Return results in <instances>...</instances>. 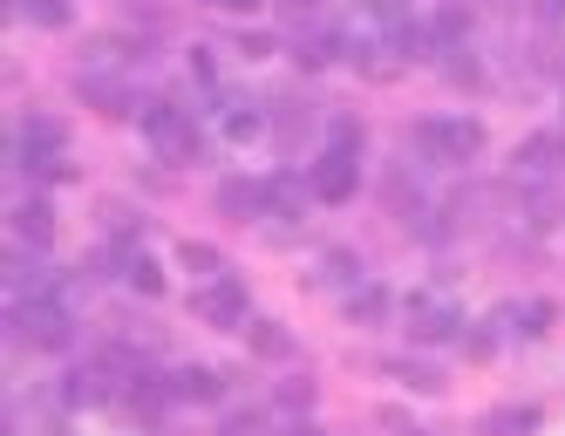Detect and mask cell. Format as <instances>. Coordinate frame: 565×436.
<instances>
[{
    "label": "cell",
    "mask_w": 565,
    "mask_h": 436,
    "mask_svg": "<svg viewBox=\"0 0 565 436\" xmlns=\"http://www.w3.org/2000/svg\"><path fill=\"white\" fill-rule=\"evenodd\" d=\"M21 143H34V150H62L68 130L55 124V116H28V124H21Z\"/></svg>",
    "instance_id": "14"
},
{
    "label": "cell",
    "mask_w": 565,
    "mask_h": 436,
    "mask_svg": "<svg viewBox=\"0 0 565 436\" xmlns=\"http://www.w3.org/2000/svg\"><path fill=\"white\" fill-rule=\"evenodd\" d=\"M273 8H279V14H287V21H313V14H320V8H313V0H273Z\"/></svg>",
    "instance_id": "19"
},
{
    "label": "cell",
    "mask_w": 565,
    "mask_h": 436,
    "mask_svg": "<svg viewBox=\"0 0 565 436\" xmlns=\"http://www.w3.org/2000/svg\"><path fill=\"white\" fill-rule=\"evenodd\" d=\"M558 150H565L558 137H532V143L518 150V178H539V171H552V164H558Z\"/></svg>",
    "instance_id": "13"
},
{
    "label": "cell",
    "mask_w": 565,
    "mask_h": 436,
    "mask_svg": "<svg viewBox=\"0 0 565 436\" xmlns=\"http://www.w3.org/2000/svg\"><path fill=\"white\" fill-rule=\"evenodd\" d=\"M143 137L164 150V157H178V164H191V157H198V130H191V116L178 103H143Z\"/></svg>",
    "instance_id": "4"
},
{
    "label": "cell",
    "mask_w": 565,
    "mask_h": 436,
    "mask_svg": "<svg viewBox=\"0 0 565 436\" xmlns=\"http://www.w3.org/2000/svg\"><path fill=\"white\" fill-rule=\"evenodd\" d=\"M409 143L429 157V164H477L483 124H470V116H423V124L409 130Z\"/></svg>",
    "instance_id": "1"
},
{
    "label": "cell",
    "mask_w": 565,
    "mask_h": 436,
    "mask_svg": "<svg viewBox=\"0 0 565 436\" xmlns=\"http://www.w3.org/2000/svg\"><path fill=\"white\" fill-rule=\"evenodd\" d=\"M14 164H21V178H42V184H49V178H55V184L68 178L62 150H34V143H14Z\"/></svg>",
    "instance_id": "11"
},
{
    "label": "cell",
    "mask_w": 565,
    "mask_h": 436,
    "mask_svg": "<svg viewBox=\"0 0 565 436\" xmlns=\"http://www.w3.org/2000/svg\"><path fill=\"white\" fill-rule=\"evenodd\" d=\"M178 403H225V375L218 369H178Z\"/></svg>",
    "instance_id": "10"
},
{
    "label": "cell",
    "mask_w": 565,
    "mask_h": 436,
    "mask_svg": "<svg viewBox=\"0 0 565 436\" xmlns=\"http://www.w3.org/2000/svg\"><path fill=\"white\" fill-rule=\"evenodd\" d=\"M273 429V416H259V410H238V416H225V429L218 436H266Z\"/></svg>",
    "instance_id": "16"
},
{
    "label": "cell",
    "mask_w": 565,
    "mask_h": 436,
    "mask_svg": "<svg viewBox=\"0 0 565 436\" xmlns=\"http://www.w3.org/2000/svg\"><path fill=\"white\" fill-rule=\"evenodd\" d=\"M225 8H232V0H225Z\"/></svg>",
    "instance_id": "21"
},
{
    "label": "cell",
    "mask_w": 565,
    "mask_h": 436,
    "mask_svg": "<svg viewBox=\"0 0 565 436\" xmlns=\"http://www.w3.org/2000/svg\"><path fill=\"white\" fill-rule=\"evenodd\" d=\"M498 328H511L518 341H539V334L552 328V300H518V307H504Z\"/></svg>",
    "instance_id": "8"
},
{
    "label": "cell",
    "mask_w": 565,
    "mask_h": 436,
    "mask_svg": "<svg viewBox=\"0 0 565 436\" xmlns=\"http://www.w3.org/2000/svg\"><path fill=\"white\" fill-rule=\"evenodd\" d=\"M191 313L198 321H212V328H246L253 321V300H246V287L232 280V273H218V280H205L191 294Z\"/></svg>",
    "instance_id": "3"
},
{
    "label": "cell",
    "mask_w": 565,
    "mask_h": 436,
    "mask_svg": "<svg viewBox=\"0 0 565 436\" xmlns=\"http://www.w3.org/2000/svg\"><path fill=\"white\" fill-rule=\"evenodd\" d=\"M212 109H218V137L225 143H259V137H273V109H259L246 96H218Z\"/></svg>",
    "instance_id": "5"
},
{
    "label": "cell",
    "mask_w": 565,
    "mask_h": 436,
    "mask_svg": "<svg viewBox=\"0 0 565 436\" xmlns=\"http://www.w3.org/2000/svg\"><path fill=\"white\" fill-rule=\"evenodd\" d=\"M313 287L348 300V294L361 287V266H354V253H341V246H334V253H320V266H313Z\"/></svg>",
    "instance_id": "7"
},
{
    "label": "cell",
    "mask_w": 565,
    "mask_h": 436,
    "mask_svg": "<svg viewBox=\"0 0 565 436\" xmlns=\"http://www.w3.org/2000/svg\"><path fill=\"white\" fill-rule=\"evenodd\" d=\"M539 14H565V0H539Z\"/></svg>",
    "instance_id": "20"
},
{
    "label": "cell",
    "mask_w": 565,
    "mask_h": 436,
    "mask_svg": "<svg viewBox=\"0 0 565 436\" xmlns=\"http://www.w3.org/2000/svg\"><path fill=\"white\" fill-rule=\"evenodd\" d=\"M354 157H361V130H354V124H341V130H334V143L313 157V178H307V184H313V198L341 205V198L354 191Z\"/></svg>",
    "instance_id": "2"
},
{
    "label": "cell",
    "mask_w": 565,
    "mask_h": 436,
    "mask_svg": "<svg viewBox=\"0 0 565 436\" xmlns=\"http://www.w3.org/2000/svg\"><path fill=\"white\" fill-rule=\"evenodd\" d=\"M14 246H55V219H49V205H14Z\"/></svg>",
    "instance_id": "9"
},
{
    "label": "cell",
    "mask_w": 565,
    "mask_h": 436,
    "mask_svg": "<svg viewBox=\"0 0 565 436\" xmlns=\"http://www.w3.org/2000/svg\"><path fill=\"white\" fill-rule=\"evenodd\" d=\"M55 436H62V429H55Z\"/></svg>",
    "instance_id": "22"
},
{
    "label": "cell",
    "mask_w": 565,
    "mask_h": 436,
    "mask_svg": "<svg viewBox=\"0 0 565 436\" xmlns=\"http://www.w3.org/2000/svg\"><path fill=\"white\" fill-rule=\"evenodd\" d=\"M14 14L34 21V28H62L68 21V0H14Z\"/></svg>",
    "instance_id": "15"
},
{
    "label": "cell",
    "mask_w": 565,
    "mask_h": 436,
    "mask_svg": "<svg viewBox=\"0 0 565 436\" xmlns=\"http://www.w3.org/2000/svg\"><path fill=\"white\" fill-rule=\"evenodd\" d=\"M253 341H259V354H287V334H279V321H273V328L259 321V334H253Z\"/></svg>",
    "instance_id": "18"
},
{
    "label": "cell",
    "mask_w": 565,
    "mask_h": 436,
    "mask_svg": "<svg viewBox=\"0 0 565 436\" xmlns=\"http://www.w3.org/2000/svg\"><path fill=\"white\" fill-rule=\"evenodd\" d=\"M130 287H137V294H164V273H157V259H143V253L130 259Z\"/></svg>",
    "instance_id": "17"
},
{
    "label": "cell",
    "mask_w": 565,
    "mask_h": 436,
    "mask_svg": "<svg viewBox=\"0 0 565 436\" xmlns=\"http://www.w3.org/2000/svg\"><path fill=\"white\" fill-rule=\"evenodd\" d=\"M457 328H463V321H457L450 300H429V294H423V300L409 307V334H416V341H457Z\"/></svg>",
    "instance_id": "6"
},
{
    "label": "cell",
    "mask_w": 565,
    "mask_h": 436,
    "mask_svg": "<svg viewBox=\"0 0 565 436\" xmlns=\"http://www.w3.org/2000/svg\"><path fill=\"white\" fill-rule=\"evenodd\" d=\"M348 313H354V321H388V287H375V280H361L354 294H348Z\"/></svg>",
    "instance_id": "12"
}]
</instances>
